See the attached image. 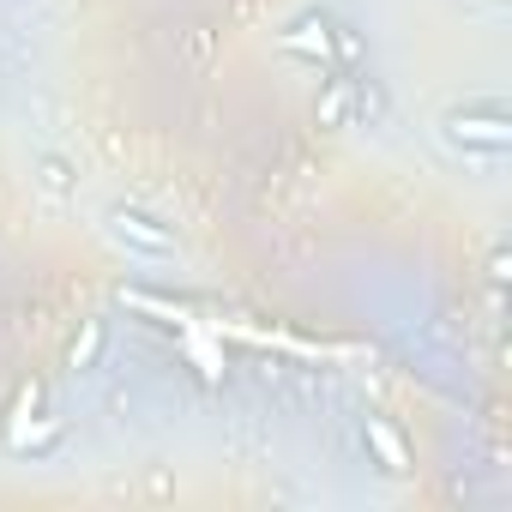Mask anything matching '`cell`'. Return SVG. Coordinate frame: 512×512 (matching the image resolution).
<instances>
[{"mask_svg": "<svg viewBox=\"0 0 512 512\" xmlns=\"http://www.w3.org/2000/svg\"><path fill=\"white\" fill-rule=\"evenodd\" d=\"M97 344H103V320H91V326H85V338L73 344V368H85V362L97 356Z\"/></svg>", "mask_w": 512, "mask_h": 512, "instance_id": "cell-7", "label": "cell"}, {"mask_svg": "<svg viewBox=\"0 0 512 512\" xmlns=\"http://www.w3.org/2000/svg\"><path fill=\"white\" fill-rule=\"evenodd\" d=\"M368 446L380 452V464H386V470H410V446H404L386 422H368Z\"/></svg>", "mask_w": 512, "mask_h": 512, "instance_id": "cell-4", "label": "cell"}, {"mask_svg": "<svg viewBox=\"0 0 512 512\" xmlns=\"http://www.w3.org/2000/svg\"><path fill=\"white\" fill-rule=\"evenodd\" d=\"M446 133H452L458 145H482V151H506V145H512V127H506L500 115H488V121H464V115H452Z\"/></svg>", "mask_w": 512, "mask_h": 512, "instance_id": "cell-2", "label": "cell"}, {"mask_svg": "<svg viewBox=\"0 0 512 512\" xmlns=\"http://www.w3.org/2000/svg\"><path fill=\"white\" fill-rule=\"evenodd\" d=\"M284 49H290V55H320V61H326V55H332V37H326L320 25H302V31H284Z\"/></svg>", "mask_w": 512, "mask_h": 512, "instance_id": "cell-5", "label": "cell"}, {"mask_svg": "<svg viewBox=\"0 0 512 512\" xmlns=\"http://www.w3.org/2000/svg\"><path fill=\"white\" fill-rule=\"evenodd\" d=\"M109 229H115L121 241L145 247V253H175V235H169V229H157V223H151V217H139V211H115V217H109Z\"/></svg>", "mask_w": 512, "mask_h": 512, "instance_id": "cell-1", "label": "cell"}, {"mask_svg": "<svg viewBox=\"0 0 512 512\" xmlns=\"http://www.w3.org/2000/svg\"><path fill=\"white\" fill-rule=\"evenodd\" d=\"M181 350H187V362L199 368V380H205V386H217V380H223V350H217V344H211L193 320L181 326Z\"/></svg>", "mask_w": 512, "mask_h": 512, "instance_id": "cell-3", "label": "cell"}, {"mask_svg": "<svg viewBox=\"0 0 512 512\" xmlns=\"http://www.w3.org/2000/svg\"><path fill=\"white\" fill-rule=\"evenodd\" d=\"M127 302H133V308H145V314H157V320H169V326H175V332H181V326H187V320H193V314H187V308H169V302H157V296H139V290H133V296H127Z\"/></svg>", "mask_w": 512, "mask_h": 512, "instance_id": "cell-6", "label": "cell"}, {"mask_svg": "<svg viewBox=\"0 0 512 512\" xmlns=\"http://www.w3.org/2000/svg\"><path fill=\"white\" fill-rule=\"evenodd\" d=\"M31 440H55V422L31 428V422H13V446H31Z\"/></svg>", "mask_w": 512, "mask_h": 512, "instance_id": "cell-8", "label": "cell"}]
</instances>
